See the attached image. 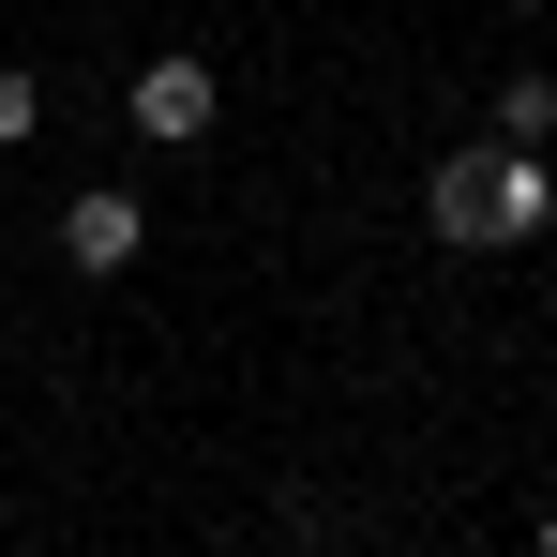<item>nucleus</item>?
<instances>
[{
	"label": "nucleus",
	"instance_id": "obj_1",
	"mask_svg": "<svg viewBox=\"0 0 557 557\" xmlns=\"http://www.w3.org/2000/svg\"><path fill=\"white\" fill-rule=\"evenodd\" d=\"M422 211H437V242H467V257H497V242H528V226L557 211V182L528 166V151H497V136H482V151H453V166L422 182Z\"/></svg>",
	"mask_w": 557,
	"mask_h": 557
},
{
	"label": "nucleus",
	"instance_id": "obj_2",
	"mask_svg": "<svg viewBox=\"0 0 557 557\" xmlns=\"http://www.w3.org/2000/svg\"><path fill=\"white\" fill-rule=\"evenodd\" d=\"M211 106H226V76H211V61H182V46H166V61H151V76H136V136H151V151H196V136H211Z\"/></svg>",
	"mask_w": 557,
	"mask_h": 557
},
{
	"label": "nucleus",
	"instance_id": "obj_3",
	"mask_svg": "<svg viewBox=\"0 0 557 557\" xmlns=\"http://www.w3.org/2000/svg\"><path fill=\"white\" fill-rule=\"evenodd\" d=\"M136 242H151V211H136V196L106 182V196H76V211H61V257H76V272H136Z\"/></svg>",
	"mask_w": 557,
	"mask_h": 557
},
{
	"label": "nucleus",
	"instance_id": "obj_4",
	"mask_svg": "<svg viewBox=\"0 0 557 557\" xmlns=\"http://www.w3.org/2000/svg\"><path fill=\"white\" fill-rule=\"evenodd\" d=\"M557 136V76H497V151H543Z\"/></svg>",
	"mask_w": 557,
	"mask_h": 557
},
{
	"label": "nucleus",
	"instance_id": "obj_5",
	"mask_svg": "<svg viewBox=\"0 0 557 557\" xmlns=\"http://www.w3.org/2000/svg\"><path fill=\"white\" fill-rule=\"evenodd\" d=\"M30 121H46V91H30V76H0V136H30Z\"/></svg>",
	"mask_w": 557,
	"mask_h": 557
},
{
	"label": "nucleus",
	"instance_id": "obj_6",
	"mask_svg": "<svg viewBox=\"0 0 557 557\" xmlns=\"http://www.w3.org/2000/svg\"><path fill=\"white\" fill-rule=\"evenodd\" d=\"M543 557H557V512H543Z\"/></svg>",
	"mask_w": 557,
	"mask_h": 557
},
{
	"label": "nucleus",
	"instance_id": "obj_7",
	"mask_svg": "<svg viewBox=\"0 0 557 557\" xmlns=\"http://www.w3.org/2000/svg\"><path fill=\"white\" fill-rule=\"evenodd\" d=\"M242 557H257V543H242Z\"/></svg>",
	"mask_w": 557,
	"mask_h": 557
}]
</instances>
